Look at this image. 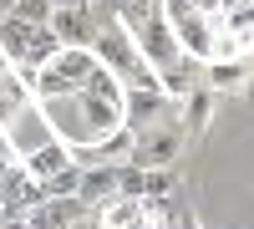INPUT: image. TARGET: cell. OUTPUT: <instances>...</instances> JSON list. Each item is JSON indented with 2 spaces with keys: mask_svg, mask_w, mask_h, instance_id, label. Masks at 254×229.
I'll use <instances>...</instances> for the list:
<instances>
[{
  "mask_svg": "<svg viewBox=\"0 0 254 229\" xmlns=\"http://www.w3.org/2000/svg\"><path fill=\"white\" fill-rule=\"evenodd\" d=\"M51 5H81V0H51Z\"/></svg>",
  "mask_w": 254,
  "mask_h": 229,
  "instance_id": "7402d4cb",
  "label": "cell"
},
{
  "mask_svg": "<svg viewBox=\"0 0 254 229\" xmlns=\"http://www.w3.org/2000/svg\"><path fill=\"white\" fill-rule=\"evenodd\" d=\"M142 229H163V224H142Z\"/></svg>",
  "mask_w": 254,
  "mask_h": 229,
  "instance_id": "603a6c76",
  "label": "cell"
},
{
  "mask_svg": "<svg viewBox=\"0 0 254 229\" xmlns=\"http://www.w3.org/2000/svg\"><path fill=\"white\" fill-rule=\"evenodd\" d=\"M20 163H26V173H31V178H41V183H46L51 173H61V168H66V163H76V158H71V143H61V138H46L41 148L20 153Z\"/></svg>",
  "mask_w": 254,
  "mask_h": 229,
  "instance_id": "277c9868",
  "label": "cell"
},
{
  "mask_svg": "<svg viewBox=\"0 0 254 229\" xmlns=\"http://www.w3.org/2000/svg\"><path fill=\"white\" fill-rule=\"evenodd\" d=\"M142 214H147V224L178 229V219L188 214V209H183V189H178V194H147V199H142Z\"/></svg>",
  "mask_w": 254,
  "mask_h": 229,
  "instance_id": "4fadbf2b",
  "label": "cell"
},
{
  "mask_svg": "<svg viewBox=\"0 0 254 229\" xmlns=\"http://www.w3.org/2000/svg\"><path fill=\"white\" fill-rule=\"evenodd\" d=\"M153 122H168V97L163 92H127V128H153Z\"/></svg>",
  "mask_w": 254,
  "mask_h": 229,
  "instance_id": "ba28073f",
  "label": "cell"
},
{
  "mask_svg": "<svg viewBox=\"0 0 254 229\" xmlns=\"http://www.w3.org/2000/svg\"><path fill=\"white\" fill-rule=\"evenodd\" d=\"M117 194H127V199H147V168L142 163H117Z\"/></svg>",
  "mask_w": 254,
  "mask_h": 229,
  "instance_id": "5bb4252c",
  "label": "cell"
},
{
  "mask_svg": "<svg viewBox=\"0 0 254 229\" xmlns=\"http://www.w3.org/2000/svg\"><path fill=\"white\" fill-rule=\"evenodd\" d=\"M183 122L178 117H168V122H153V128H142L137 133V148H132V163H142V168H173V158L183 153Z\"/></svg>",
  "mask_w": 254,
  "mask_h": 229,
  "instance_id": "6da1fadb",
  "label": "cell"
},
{
  "mask_svg": "<svg viewBox=\"0 0 254 229\" xmlns=\"http://www.w3.org/2000/svg\"><path fill=\"white\" fill-rule=\"evenodd\" d=\"M249 81V56H229V61H203V87L214 92H234Z\"/></svg>",
  "mask_w": 254,
  "mask_h": 229,
  "instance_id": "30bf717a",
  "label": "cell"
},
{
  "mask_svg": "<svg viewBox=\"0 0 254 229\" xmlns=\"http://www.w3.org/2000/svg\"><path fill=\"white\" fill-rule=\"evenodd\" d=\"M10 67H15V61H10V56H5V51H0V76H5V72H10Z\"/></svg>",
  "mask_w": 254,
  "mask_h": 229,
  "instance_id": "ffe728a7",
  "label": "cell"
},
{
  "mask_svg": "<svg viewBox=\"0 0 254 229\" xmlns=\"http://www.w3.org/2000/svg\"><path fill=\"white\" fill-rule=\"evenodd\" d=\"M214 102H219V92L214 87H193V92H188L183 97V133H203L208 128V117H214Z\"/></svg>",
  "mask_w": 254,
  "mask_h": 229,
  "instance_id": "7c38bea8",
  "label": "cell"
},
{
  "mask_svg": "<svg viewBox=\"0 0 254 229\" xmlns=\"http://www.w3.org/2000/svg\"><path fill=\"white\" fill-rule=\"evenodd\" d=\"M178 229H203V224H198L193 214H183V219H178Z\"/></svg>",
  "mask_w": 254,
  "mask_h": 229,
  "instance_id": "d6986e66",
  "label": "cell"
},
{
  "mask_svg": "<svg viewBox=\"0 0 254 229\" xmlns=\"http://www.w3.org/2000/svg\"><path fill=\"white\" fill-rule=\"evenodd\" d=\"M244 97H249V107H254V76H249V81H244Z\"/></svg>",
  "mask_w": 254,
  "mask_h": 229,
  "instance_id": "44dd1931",
  "label": "cell"
},
{
  "mask_svg": "<svg viewBox=\"0 0 254 229\" xmlns=\"http://www.w3.org/2000/svg\"><path fill=\"white\" fill-rule=\"evenodd\" d=\"M117 194V163H92V168H81V204H92V209H97V204H107Z\"/></svg>",
  "mask_w": 254,
  "mask_h": 229,
  "instance_id": "52a82bcc",
  "label": "cell"
},
{
  "mask_svg": "<svg viewBox=\"0 0 254 229\" xmlns=\"http://www.w3.org/2000/svg\"><path fill=\"white\" fill-rule=\"evenodd\" d=\"M102 214V229H142L147 214H142V199H127V194H112L107 204H97Z\"/></svg>",
  "mask_w": 254,
  "mask_h": 229,
  "instance_id": "8992f818",
  "label": "cell"
},
{
  "mask_svg": "<svg viewBox=\"0 0 254 229\" xmlns=\"http://www.w3.org/2000/svg\"><path fill=\"white\" fill-rule=\"evenodd\" d=\"M31 102H36V97H31V76L20 72V67H10L5 76H0V128H5L15 112H26Z\"/></svg>",
  "mask_w": 254,
  "mask_h": 229,
  "instance_id": "5b68a950",
  "label": "cell"
},
{
  "mask_svg": "<svg viewBox=\"0 0 254 229\" xmlns=\"http://www.w3.org/2000/svg\"><path fill=\"white\" fill-rule=\"evenodd\" d=\"M41 189H46V199H71V194H81V163H66V168L51 173Z\"/></svg>",
  "mask_w": 254,
  "mask_h": 229,
  "instance_id": "9a60e30c",
  "label": "cell"
},
{
  "mask_svg": "<svg viewBox=\"0 0 254 229\" xmlns=\"http://www.w3.org/2000/svg\"><path fill=\"white\" fill-rule=\"evenodd\" d=\"M5 5H15V0H5Z\"/></svg>",
  "mask_w": 254,
  "mask_h": 229,
  "instance_id": "cb8c5ba5",
  "label": "cell"
},
{
  "mask_svg": "<svg viewBox=\"0 0 254 229\" xmlns=\"http://www.w3.org/2000/svg\"><path fill=\"white\" fill-rule=\"evenodd\" d=\"M51 31L61 36V46H87L92 51V41H97V15H92V0H81V5H56L51 10Z\"/></svg>",
  "mask_w": 254,
  "mask_h": 229,
  "instance_id": "3957f363",
  "label": "cell"
},
{
  "mask_svg": "<svg viewBox=\"0 0 254 229\" xmlns=\"http://www.w3.org/2000/svg\"><path fill=\"white\" fill-rule=\"evenodd\" d=\"M0 229H31V219H26V214H5V209H0Z\"/></svg>",
  "mask_w": 254,
  "mask_h": 229,
  "instance_id": "ac0fdd59",
  "label": "cell"
},
{
  "mask_svg": "<svg viewBox=\"0 0 254 229\" xmlns=\"http://www.w3.org/2000/svg\"><path fill=\"white\" fill-rule=\"evenodd\" d=\"M10 10H15L20 20H31V26H51V10H56V5H51V0H15Z\"/></svg>",
  "mask_w": 254,
  "mask_h": 229,
  "instance_id": "2e32d148",
  "label": "cell"
},
{
  "mask_svg": "<svg viewBox=\"0 0 254 229\" xmlns=\"http://www.w3.org/2000/svg\"><path fill=\"white\" fill-rule=\"evenodd\" d=\"M147 194H178V173L173 168H147Z\"/></svg>",
  "mask_w": 254,
  "mask_h": 229,
  "instance_id": "e0dca14e",
  "label": "cell"
},
{
  "mask_svg": "<svg viewBox=\"0 0 254 229\" xmlns=\"http://www.w3.org/2000/svg\"><path fill=\"white\" fill-rule=\"evenodd\" d=\"M92 56H97L107 72H117V76H127V72L137 67V61H147V56L137 51V41L127 36V26H122V20H107V26L97 31V41H92Z\"/></svg>",
  "mask_w": 254,
  "mask_h": 229,
  "instance_id": "7a4b0ae2",
  "label": "cell"
},
{
  "mask_svg": "<svg viewBox=\"0 0 254 229\" xmlns=\"http://www.w3.org/2000/svg\"><path fill=\"white\" fill-rule=\"evenodd\" d=\"M31 36H36V26H31V20H20L15 10H5V15H0V51H5L15 67H20V56H26Z\"/></svg>",
  "mask_w": 254,
  "mask_h": 229,
  "instance_id": "8fae6325",
  "label": "cell"
},
{
  "mask_svg": "<svg viewBox=\"0 0 254 229\" xmlns=\"http://www.w3.org/2000/svg\"><path fill=\"white\" fill-rule=\"evenodd\" d=\"M61 51H66V46H61V36H56L51 26H36V36H31L26 56H20V72H26V76H36L41 67H51V61H56Z\"/></svg>",
  "mask_w": 254,
  "mask_h": 229,
  "instance_id": "9c48e42d",
  "label": "cell"
}]
</instances>
